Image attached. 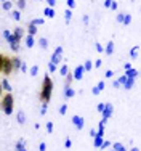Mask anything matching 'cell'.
<instances>
[{
	"label": "cell",
	"mask_w": 141,
	"mask_h": 151,
	"mask_svg": "<svg viewBox=\"0 0 141 151\" xmlns=\"http://www.w3.org/2000/svg\"><path fill=\"white\" fill-rule=\"evenodd\" d=\"M47 3H48V6H52V8H53V6L56 5V0H47Z\"/></svg>",
	"instance_id": "cell-43"
},
{
	"label": "cell",
	"mask_w": 141,
	"mask_h": 151,
	"mask_svg": "<svg viewBox=\"0 0 141 151\" xmlns=\"http://www.w3.org/2000/svg\"><path fill=\"white\" fill-rule=\"evenodd\" d=\"M39 150H40V151H45V150H47V145H45V143L42 142L40 145H39Z\"/></svg>",
	"instance_id": "cell-47"
},
{
	"label": "cell",
	"mask_w": 141,
	"mask_h": 151,
	"mask_svg": "<svg viewBox=\"0 0 141 151\" xmlns=\"http://www.w3.org/2000/svg\"><path fill=\"white\" fill-rule=\"evenodd\" d=\"M96 135H98V132H96V130H90V137H93V138H95Z\"/></svg>",
	"instance_id": "cell-53"
},
{
	"label": "cell",
	"mask_w": 141,
	"mask_h": 151,
	"mask_svg": "<svg viewBox=\"0 0 141 151\" xmlns=\"http://www.w3.org/2000/svg\"><path fill=\"white\" fill-rule=\"evenodd\" d=\"M53 95V81L50 76H45L43 77V82H42V88H40V93H39V98H40L42 103H48L50 98Z\"/></svg>",
	"instance_id": "cell-1"
},
{
	"label": "cell",
	"mask_w": 141,
	"mask_h": 151,
	"mask_svg": "<svg viewBox=\"0 0 141 151\" xmlns=\"http://www.w3.org/2000/svg\"><path fill=\"white\" fill-rule=\"evenodd\" d=\"M34 44H35L34 35H27V37H26V47H27V48H32V47H34Z\"/></svg>",
	"instance_id": "cell-16"
},
{
	"label": "cell",
	"mask_w": 141,
	"mask_h": 151,
	"mask_svg": "<svg viewBox=\"0 0 141 151\" xmlns=\"http://www.w3.org/2000/svg\"><path fill=\"white\" fill-rule=\"evenodd\" d=\"M130 151H140V150H138V148H136V146H135V148H132Z\"/></svg>",
	"instance_id": "cell-56"
},
{
	"label": "cell",
	"mask_w": 141,
	"mask_h": 151,
	"mask_svg": "<svg viewBox=\"0 0 141 151\" xmlns=\"http://www.w3.org/2000/svg\"><path fill=\"white\" fill-rule=\"evenodd\" d=\"M66 111H67V105H61L59 106V114H61V116H64V114H66Z\"/></svg>",
	"instance_id": "cell-34"
},
{
	"label": "cell",
	"mask_w": 141,
	"mask_h": 151,
	"mask_svg": "<svg viewBox=\"0 0 141 151\" xmlns=\"http://www.w3.org/2000/svg\"><path fill=\"white\" fill-rule=\"evenodd\" d=\"M45 16L53 18V16H55V10H53L52 6H47V8H45Z\"/></svg>",
	"instance_id": "cell-21"
},
{
	"label": "cell",
	"mask_w": 141,
	"mask_h": 151,
	"mask_svg": "<svg viewBox=\"0 0 141 151\" xmlns=\"http://www.w3.org/2000/svg\"><path fill=\"white\" fill-rule=\"evenodd\" d=\"M2 73L5 76H10L13 73V63L10 56H3V66H2Z\"/></svg>",
	"instance_id": "cell-3"
},
{
	"label": "cell",
	"mask_w": 141,
	"mask_h": 151,
	"mask_svg": "<svg viewBox=\"0 0 141 151\" xmlns=\"http://www.w3.org/2000/svg\"><path fill=\"white\" fill-rule=\"evenodd\" d=\"M109 146H111V143H109V142H103L99 148H101V150H104V148H109Z\"/></svg>",
	"instance_id": "cell-39"
},
{
	"label": "cell",
	"mask_w": 141,
	"mask_h": 151,
	"mask_svg": "<svg viewBox=\"0 0 141 151\" xmlns=\"http://www.w3.org/2000/svg\"><path fill=\"white\" fill-rule=\"evenodd\" d=\"M0 84H2V88L5 92H11V85H10V82L6 81V79H2V82H0Z\"/></svg>",
	"instance_id": "cell-13"
},
{
	"label": "cell",
	"mask_w": 141,
	"mask_h": 151,
	"mask_svg": "<svg viewBox=\"0 0 141 151\" xmlns=\"http://www.w3.org/2000/svg\"><path fill=\"white\" fill-rule=\"evenodd\" d=\"M99 92H101V90H99L98 87H93V90H92V93H93V95H98Z\"/></svg>",
	"instance_id": "cell-50"
},
{
	"label": "cell",
	"mask_w": 141,
	"mask_h": 151,
	"mask_svg": "<svg viewBox=\"0 0 141 151\" xmlns=\"http://www.w3.org/2000/svg\"><path fill=\"white\" fill-rule=\"evenodd\" d=\"M112 111H114V106L111 105V103H104V108H103V111H101V113H103V119H109L111 116H112Z\"/></svg>",
	"instance_id": "cell-5"
},
{
	"label": "cell",
	"mask_w": 141,
	"mask_h": 151,
	"mask_svg": "<svg viewBox=\"0 0 141 151\" xmlns=\"http://www.w3.org/2000/svg\"><path fill=\"white\" fill-rule=\"evenodd\" d=\"M111 3H112V0H104V6L106 8H111Z\"/></svg>",
	"instance_id": "cell-45"
},
{
	"label": "cell",
	"mask_w": 141,
	"mask_h": 151,
	"mask_svg": "<svg viewBox=\"0 0 141 151\" xmlns=\"http://www.w3.org/2000/svg\"><path fill=\"white\" fill-rule=\"evenodd\" d=\"M47 132H48V134L53 132V122H47Z\"/></svg>",
	"instance_id": "cell-35"
},
{
	"label": "cell",
	"mask_w": 141,
	"mask_h": 151,
	"mask_svg": "<svg viewBox=\"0 0 141 151\" xmlns=\"http://www.w3.org/2000/svg\"><path fill=\"white\" fill-rule=\"evenodd\" d=\"M103 108H104V103H99V105H98V108H96V109H98L99 113H101V111H103Z\"/></svg>",
	"instance_id": "cell-54"
},
{
	"label": "cell",
	"mask_w": 141,
	"mask_h": 151,
	"mask_svg": "<svg viewBox=\"0 0 141 151\" xmlns=\"http://www.w3.org/2000/svg\"><path fill=\"white\" fill-rule=\"evenodd\" d=\"M11 35H13V39L16 42H21V39L24 37V29H23V27H16V29L11 32Z\"/></svg>",
	"instance_id": "cell-7"
},
{
	"label": "cell",
	"mask_w": 141,
	"mask_h": 151,
	"mask_svg": "<svg viewBox=\"0 0 141 151\" xmlns=\"http://www.w3.org/2000/svg\"><path fill=\"white\" fill-rule=\"evenodd\" d=\"M3 10H5V12H10V10H11L13 8V3L11 2H10V0H5V2H3Z\"/></svg>",
	"instance_id": "cell-20"
},
{
	"label": "cell",
	"mask_w": 141,
	"mask_h": 151,
	"mask_svg": "<svg viewBox=\"0 0 141 151\" xmlns=\"http://www.w3.org/2000/svg\"><path fill=\"white\" fill-rule=\"evenodd\" d=\"M124 13H119V15H117V21H119V23H122V21H124Z\"/></svg>",
	"instance_id": "cell-44"
},
{
	"label": "cell",
	"mask_w": 141,
	"mask_h": 151,
	"mask_svg": "<svg viewBox=\"0 0 141 151\" xmlns=\"http://www.w3.org/2000/svg\"><path fill=\"white\" fill-rule=\"evenodd\" d=\"M138 50H140V47H135V48L132 50V56H133V58H135V56L138 55Z\"/></svg>",
	"instance_id": "cell-41"
},
{
	"label": "cell",
	"mask_w": 141,
	"mask_h": 151,
	"mask_svg": "<svg viewBox=\"0 0 141 151\" xmlns=\"http://www.w3.org/2000/svg\"><path fill=\"white\" fill-rule=\"evenodd\" d=\"M104 53H106L107 56H111L114 53V40H109L106 45V50H104Z\"/></svg>",
	"instance_id": "cell-10"
},
{
	"label": "cell",
	"mask_w": 141,
	"mask_h": 151,
	"mask_svg": "<svg viewBox=\"0 0 141 151\" xmlns=\"http://www.w3.org/2000/svg\"><path fill=\"white\" fill-rule=\"evenodd\" d=\"M96 87L99 88V90H104V82L101 81V82H98V85H96Z\"/></svg>",
	"instance_id": "cell-48"
},
{
	"label": "cell",
	"mask_w": 141,
	"mask_h": 151,
	"mask_svg": "<svg viewBox=\"0 0 141 151\" xmlns=\"http://www.w3.org/2000/svg\"><path fill=\"white\" fill-rule=\"evenodd\" d=\"M11 16H13L16 21H19V19H21V13L18 12V10H13V12H11Z\"/></svg>",
	"instance_id": "cell-31"
},
{
	"label": "cell",
	"mask_w": 141,
	"mask_h": 151,
	"mask_svg": "<svg viewBox=\"0 0 141 151\" xmlns=\"http://www.w3.org/2000/svg\"><path fill=\"white\" fill-rule=\"evenodd\" d=\"M111 151H114V150H111Z\"/></svg>",
	"instance_id": "cell-59"
},
{
	"label": "cell",
	"mask_w": 141,
	"mask_h": 151,
	"mask_svg": "<svg viewBox=\"0 0 141 151\" xmlns=\"http://www.w3.org/2000/svg\"><path fill=\"white\" fill-rule=\"evenodd\" d=\"M103 142H104V140H103V137H98V135H96L95 138H93V145H95V148H99V146H101V143H103Z\"/></svg>",
	"instance_id": "cell-18"
},
{
	"label": "cell",
	"mask_w": 141,
	"mask_h": 151,
	"mask_svg": "<svg viewBox=\"0 0 141 151\" xmlns=\"http://www.w3.org/2000/svg\"><path fill=\"white\" fill-rule=\"evenodd\" d=\"M35 34H37V27L29 23L27 24V35H35Z\"/></svg>",
	"instance_id": "cell-15"
},
{
	"label": "cell",
	"mask_w": 141,
	"mask_h": 151,
	"mask_svg": "<svg viewBox=\"0 0 141 151\" xmlns=\"http://www.w3.org/2000/svg\"><path fill=\"white\" fill-rule=\"evenodd\" d=\"M64 146H66V148H71V146H72L71 138H66V142H64Z\"/></svg>",
	"instance_id": "cell-40"
},
{
	"label": "cell",
	"mask_w": 141,
	"mask_h": 151,
	"mask_svg": "<svg viewBox=\"0 0 141 151\" xmlns=\"http://www.w3.org/2000/svg\"><path fill=\"white\" fill-rule=\"evenodd\" d=\"M45 113H47V103H42V111H40V114L43 116Z\"/></svg>",
	"instance_id": "cell-42"
},
{
	"label": "cell",
	"mask_w": 141,
	"mask_h": 151,
	"mask_svg": "<svg viewBox=\"0 0 141 151\" xmlns=\"http://www.w3.org/2000/svg\"><path fill=\"white\" fill-rule=\"evenodd\" d=\"M84 73H85V71H84V66L80 64V66H77V68L74 69V73H72V77L77 79V81H80V79L84 77Z\"/></svg>",
	"instance_id": "cell-8"
},
{
	"label": "cell",
	"mask_w": 141,
	"mask_h": 151,
	"mask_svg": "<svg viewBox=\"0 0 141 151\" xmlns=\"http://www.w3.org/2000/svg\"><path fill=\"white\" fill-rule=\"evenodd\" d=\"M130 23H132V16H130V15H125V16H124V21H122V24H124V26H128Z\"/></svg>",
	"instance_id": "cell-28"
},
{
	"label": "cell",
	"mask_w": 141,
	"mask_h": 151,
	"mask_svg": "<svg viewBox=\"0 0 141 151\" xmlns=\"http://www.w3.org/2000/svg\"><path fill=\"white\" fill-rule=\"evenodd\" d=\"M112 76H114V73H112L111 69H107V71H106V77H107V79H111Z\"/></svg>",
	"instance_id": "cell-46"
},
{
	"label": "cell",
	"mask_w": 141,
	"mask_h": 151,
	"mask_svg": "<svg viewBox=\"0 0 141 151\" xmlns=\"http://www.w3.org/2000/svg\"><path fill=\"white\" fill-rule=\"evenodd\" d=\"M71 18H72V10L67 8L66 12H64V19H66V23H69V21H71Z\"/></svg>",
	"instance_id": "cell-24"
},
{
	"label": "cell",
	"mask_w": 141,
	"mask_h": 151,
	"mask_svg": "<svg viewBox=\"0 0 141 151\" xmlns=\"http://www.w3.org/2000/svg\"><path fill=\"white\" fill-rule=\"evenodd\" d=\"M2 2H5V0H2Z\"/></svg>",
	"instance_id": "cell-58"
},
{
	"label": "cell",
	"mask_w": 141,
	"mask_h": 151,
	"mask_svg": "<svg viewBox=\"0 0 141 151\" xmlns=\"http://www.w3.org/2000/svg\"><path fill=\"white\" fill-rule=\"evenodd\" d=\"M31 24H34V26L37 27V26H40V24H43V19H42V18H37V19H32V21H31Z\"/></svg>",
	"instance_id": "cell-29"
},
{
	"label": "cell",
	"mask_w": 141,
	"mask_h": 151,
	"mask_svg": "<svg viewBox=\"0 0 141 151\" xmlns=\"http://www.w3.org/2000/svg\"><path fill=\"white\" fill-rule=\"evenodd\" d=\"M111 146H112L114 151H127V150H125V146L122 145V143H112Z\"/></svg>",
	"instance_id": "cell-19"
},
{
	"label": "cell",
	"mask_w": 141,
	"mask_h": 151,
	"mask_svg": "<svg viewBox=\"0 0 141 151\" xmlns=\"http://www.w3.org/2000/svg\"><path fill=\"white\" fill-rule=\"evenodd\" d=\"M2 92H3V88H2V84H0V98H2Z\"/></svg>",
	"instance_id": "cell-55"
},
{
	"label": "cell",
	"mask_w": 141,
	"mask_h": 151,
	"mask_svg": "<svg viewBox=\"0 0 141 151\" xmlns=\"http://www.w3.org/2000/svg\"><path fill=\"white\" fill-rule=\"evenodd\" d=\"M75 95V92H74V88L71 87H66V90H64V96H66V98H72V96Z\"/></svg>",
	"instance_id": "cell-14"
},
{
	"label": "cell",
	"mask_w": 141,
	"mask_h": 151,
	"mask_svg": "<svg viewBox=\"0 0 141 151\" xmlns=\"http://www.w3.org/2000/svg\"><path fill=\"white\" fill-rule=\"evenodd\" d=\"M101 64H103V61H101V60H96L95 61V68H101Z\"/></svg>",
	"instance_id": "cell-51"
},
{
	"label": "cell",
	"mask_w": 141,
	"mask_h": 151,
	"mask_svg": "<svg viewBox=\"0 0 141 151\" xmlns=\"http://www.w3.org/2000/svg\"><path fill=\"white\" fill-rule=\"evenodd\" d=\"M10 47H11L13 52H16V50H19V42H16V40L10 42Z\"/></svg>",
	"instance_id": "cell-27"
},
{
	"label": "cell",
	"mask_w": 141,
	"mask_h": 151,
	"mask_svg": "<svg viewBox=\"0 0 141 151\" xmlns=\"http://www.w3.org/2000/svg\"><path fill=\"white\" fill-rule=\"evenodd\" d=\"M67 6H69V10H72L75 6V0H67Z\"/></svg>",
	"instance_id": "cell-38"
},
{
	"label": "cell",
	"mask_w": 141,
	"mask_h": 151,
	"mask_svg": "<svg viewBox=\"0 0 141 151\" xmlns=\"http://www.w3.org/2000/svg\"><path fill=\"white\" fill-rule=\"evenodd\" d=\"M3 56H5V55L0 53V73H2V66H3Z\"/></svg>",
	"instance_id": "cell-49"
},
{
	"label": "cell",
	"mask_w": 141,
	"mask_h": 151,
	"mask_svg": "<svg viewBox=\"0 0 141 151\" xmlns=\"http://www.w3.org/2000/svg\"><path fill=\"white\" fill-rule=\"evenodd\" d=\"M48 71H50V73H55V71H56V64L48 63Z\"/></svg>",
	"instance_id": "cell-36"
},
{
	"label": "cell",
	"mask_w": 141,
	"mask_h": 151,
	"mask_svg": "<svg viewBox=\"0 0 141 151\" xmlns=\"http://www.w3.org/2000/svg\"><path fill=\"white\" fill-rule=\"evenodd\" d=\"M39 45H40L42 48H47V47H48V40H47L45 37H40V40H39Z\"/></svg>",
	"instance_id": "cell-25"
},
{
	"label": "cell",
	"mask_w": 141,
	"mask_h": 151,
	"mask_svg": "<svg viewBox=\"0 0 141 151\" xmlns=\"http://www.w3.org/2000/svg\"><path fill=\"white\" fill-rule=\"evenodd\" d=\"M0 108L3 109V113H5L6 116H10V114L13 113V108H14V98H13L11 92H6L5 95L2 96V101H0Z\"/></svg>",
	"instance_id": "cell-2"
},
{
	"label": "cell",
	"mask_w": 141,
	"mask_h": 151,
	"mask_svg": "<svg viewBox=\"0 0 141 151\" xmlns=\"http://www.w3.org/2000/svg\"><path fill=\"white\" fill-rule=\"evenodd\" d=\"M72 124L75 125V129L82 130V129H84V125H85V119L82 116H74V117H72Z\"/></svg>",
	"instance_id": "cell-6"
},
{
	"label": "cell",
	"mask_w": 141,
	"mask_h": 151,
	"mask_svg": "<svg viewBox=\"0 0 141 151\" xmlns=\"http://www.w3.org/2000/svg\"><path fill=\"white\" fill-rule=\"evenodd\" d=\"M35 2H39V0H35Z\"/></svg>",
	"instance_id": "cell-57"
},
{
	"label": "cell",
	"mask_w": 141,
	"mask_h": 151,
	"mask_svg": "<svg viewBox=\"0 0 141 151\" xmlns=\"http://www.w3.org/2000/svg\"><path fill=\"white\" fill-rule=\"evenodd\" d=\"M14 151H27L26 148H24V140H18V143L14 145Z\"/></svg>",
	"instance_id": "cell-12"
},
{
	"label": "cell",
	"mask_w": 141,
	"mask_h": 151,
	"mask_svg": "<svg viewBox=\"0 0 141 151\" xmlns=\"http://www.w3.org/2000/svg\"><path fill=\"white\" fill-rule=\"evenodd\" d=\"M61 61H63V47H56V50L53 52V55H52V60H50V63H53V64H59Z\"/></svg>",
	"instance_id": "cell-4"
},
{
	"label": "cell",
	"mask_w": 141,
	"mask_h": 151,
	"mask_svg": "<svg viewBox=\"0 0 141 151\" xmlns=\"http://www.w3.org/2000/svg\"><path fill=\"white\" fill-rule=\"evenodd\" d=\"M11 63H13V71H14V73H18V71L21 69V64H23V61L18 58V56H14V58H11Z\"/></svg>",
	"instance_id": "cell-9"
},
{
	"label": "cell",
	"mask_w": 141,
	"mask_h": 151,
	"mask_svg": "<svg viewBox=\"0 0 141 151\" xmlns=\"http://www.w3.org/2000/svg\"><path fill=\"white\" fill-rule=\"evenodd\" d=\"M95 45H96V52H99V53H103V52H104V48H103V45H101V44H99V42H96V44H95Z\"/></svg>",
	"instance_id": "cell-37"
},
{
	"label": "cell",
	"mask_w": 141,
	"mask_h": 151,
	"mask_svg": "<svg viewBox=\"0 0 141 151\" xmlns=\"http://www.w3.org/2000/svg\"><path fill=\"white\" fill-rule=\"evenodd\" d=\"M18 8H19V10L26 8V0H18Z\"/></svg>",
	"instance_id": "cell-32"
},
{
	"label": "cell",
	"mask_w": 141,
	"mask_h": 151,
	"mask_svg": "<svg viewBox=\"0 0 141 151\" xmlns=\"http://www.w3.org/2000/svg\"><path fill=\"white\" fill-rule=\"evenodd\" d=\"M67 73H69V68H67V64H66V63H64V64H63V66H61V68H59V74H61V76H66Z\"/></svg>",
	"instance_id": "cell-23"
},
{
	"label": "cell",
	"mask_w": 141,
	"mask_h": 151,
	"mask_svg": "<svg viewBox=\"0 0 141 151\" xmlns=\"http://www.w3.org/2000/svg\"><path fill=\"white\" fill-rule=\"evenodd\" d=\"M72 81H74V77H72V73H67V74H66V87H69Z\"/></svg>",
	"instance_id": "cell-26"
},
{
	"label": "cell",
	"mask_w": 141,
	"mask_h": 151,
	"mask_svg": "<svg viewBox=\"0 0 141 151\" xmlns=\"http://www.w3.org/2000/svg\"><path fill=\"white\" fill-rule=\"evenodd\" d=\"M127 77H133L136 79V76H138V69H133V68H130V69H127Z\"/></svg>",
	"instance_id": "cell-17"
},
{
	"label": "cell",
	"mask_w": 141,
	"mask_h": 151,
	"mask_svg": "<svg viewBox=\"0 0 141 151\" xmlns=\"http://www.w3.org/2000/svg\"><path fill=\"white\" fill-rule=\"evenodd\" d=\"M111 10H117V2L112 0V3H111Z\"/></svg>",
	"instance_id": "cell-52"
},
{
	"label": "cell",
	"mask_w": 141,
	"mask_h": 151,
	"mask_svg": "<svg viewBox=\"0 0 141 151\" xmlns=\"http://www.w3.org/2000/svg\"><path fill=\"white\" fill-rule=\"evenodd\" d=\"M133 82H135V79H133V77H127V79H125V82H124V88H125V90H130V88L133 87Z\"/></svg>",
	"instance_id": "cell-11"
},
{
	"label": "cell",
	"mask_w": 141,
	"mask_h": 151,
	"mask_svg": "<svg viewBox=\"0 0 141 151\" xmlns=\"http://www.w3.org/2000/svg\"><path fill=\"white\" fill-rule=\"evenodd\" d=\"M0 2H2V0H0Z\"/></svg>",
	"instance_id": "cell-60"
},
{
	"label": "cell",
	"mask_w": 141,
	"mask_h": 151,
	"mask_svg": "<svg viewBox=\"0 0 141 151\" xmlns=\"http://www.w3.org/2000/svg\"><path fill=\"white\" fill-rule=\"evenodd\" d=\"M18 122H19V124H24V122H26V116H24L23 111H18Z\"/></svg>",
	"instance_id": "cell-22"
},
{
	"label": "cell",
	"mask_w": 141,
	"mask_h": 151,
	"mask_svg": "<svg viewBox=\"0 0 141 151\" xmlns=\"http://www.w3.org/2000/svg\"><path fill=\"white\" fill-rule=\"evenodd\" d=\"M92 68H93V64H92V61H85V64H84V71H92Z\"/></svg>",
	"instance_id": "cell-30"
},
{
	"label": "cell",
	"mask_w": 141,
	"mask_h": 151,
	"mask_svg": "<svg viewBox=\"0 0 141 151\" xmlns=\"http://www.w3.org/2000/svg\"><path fill=\"white\" fill-rule=\"evenodd\" d=\"M37 73H39V66L35 64V66H32V68H31V76L34 77V76H37Z\"/></svg>",
	"instance_id": "cell-33"
}]
</instances>
